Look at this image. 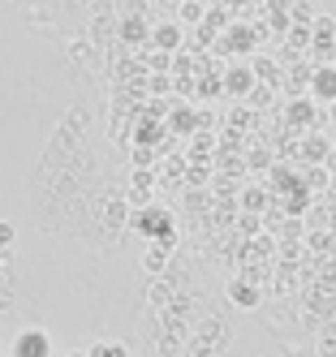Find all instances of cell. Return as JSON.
I'll return each instance as SVG.
<instances>
[{"label": "cell", "mask_w": 336, "mask_h": 357, "mask_svg": "<svg viewBox=\"0 0 336 357\" xmlns=\"http://www.w3.org/2000/svg\"><path fill=\"white\" fill-rule=\"evenodd\" d=\"M220 82H224V95H238V99H246V95H254V69L250 65H228L224 73H220Z\"/></svg>", "instance_id": "6da1fadb"}, {"label": "cell", "mask_w": 336, "mask_h": 357, "mask_svg": "<svg viewBox=\"0 0 336 357\" xmlns=\"http://www.w3.org/2000/svg\"><path fill=\"white\" fill-rule=\"evenodd\" d=\"M13 357H52V344H48V331H22L17 344H13Z\"/></svg>", "instance_id": "7a4b0ae2"}, {"label": "cell", "mask_w": 336, "mask_h": 357, "mask_svg": "<svg viewBox=\"0 0 336 357\" xmlns=\"http://www.w3.org/2000/svg\"><path fill=\"white\" fill-rule=\"evenodd\" d=\"M147 47H155V52H164V56L181 52V26H177V22H164V26H155Z\"/></svg>", "instance_id": "3957f363"}, {"label": "cell", "mask_w": 336, "mask_h": 357, "mask_svg": "<svg viewBox=\"0 0 336 357\" xmlns=\"http://www.w3.org/2000/svg\"><path fill=\"white\" fill-rule=\"evenodd\" d=\"M310 99H323L328 108L336 104V69H315V78H310Z\"/></svg>", "instance_id": "277c9868"}, {"label": "cell", "mask_w": 336, "mask_h": 357, "mask_svg": "<svg viewBox=\"0 0 336 357\" xmlns=\"http://www.w3.org/2000/svg\"><path fill=\"white\" fill-rule=\"evenodd\" d=\"M228 301H233V305H242V310H254V305L263 301V289L246 284V280H233V284H228Z\"/></svg>", "instance_id": "5b68a950"}, {"label": "cell", "mask_w": 336, "mask_h": 357, "mask_svg": "<svg viewBox=\"0 0 336 357\" xmlns=\"http://www.w3.org/2000/svg\"><path fill=\"white\" fill-rule=\"evenodd\" d=\"M250 69H254V82H258V86H272V91H276V86H280V78H284L280 61H268V56H258Z\"/></svg>", "instance_id": "8992f818"}, {"label": "cell", "mask_w": 336, "mask_h": 357, "mask_svg": "<svg viewBox=\"0 0 336 357\" xmlns=\"http://www.w3.org/2000/svg\"><path fill=\"white\" fill-rule=\"evenodd\" d=\"M121 43L125 47H147L151 43V35H147V26L138 17H121Z\"/></svg>", "instance_id": "52a82bcc"}, {"label": "cell", "mask_w": 336, "mask_h": 357, "mask_svg": "<svg viewBox=\"0 0 336 357\" xmlns=\"http://www.w3.org/2000/svg\"><path fill=\"white\" fill-rule=\"evenodd\" d=\"M280 39H284V52H293V56H306V52H310V43H315L306 26H289Z\"/></svg>", "instance_id": "ba28073f"}, {"label": "cell", "mask_w": 336, "mask_h": 357, "mask_svg": "<svg viewBox=\"0 0 336 357\" xmlns=\"http://www.w3.org/2000/svg\"><path fill=\"white\" fill-rule=\"evenodd\" d=\"M250 47H254V35L246 26H233L224 35V43H220V52H250Z\"/></svg>", "instance_id": "9c48e42d"}, {"label": "cell", "mask_w": 336, "mask_h": 357, "mask_svg": "<svg viewBox=\"0 0 336 357\" xmlns=\"http://www.w3.org/2000/svg\"><path fill=\"white\" fill-rule=\"evenodd\" d=\"M310 39H315V43H332L336 39V17L332 13H315V22H310Z\"/></svg>", "instance_id": "30bf717a"}, {"label": "cell", "mask_w": 336, "mask_h": 357, "mask_svg": "<svg viewBox=\"0 0 336 357\" xmlns=\"http://www.w3.org/2000/svg\"><path fill=\"white\" fill-rule=\"evenodd\" d=\"M155 160H160V151L147 146V142H138L134 151H129V164H134V172H151V168H155Z\"/></svg>", "instance_id": "8fae6325"}, {"label": "cell", "mask_w": 336, "mask_h": 357, "mask_svg": "<svg viewBox=\"0 0 336 357\" xmlns=\"http://www.w3.org/2000/svg\"><path fill=\"white\" fill-rule=\"evenodd\" d=\"M168 250H173V245H160V241H155V245L143 254V267H147L151 275H160V271L168 267Z\"/></svg>", "instance_id": "7c38bea8"}, {"label": "cell", "mask_w": 336, "mask_h": 357, "mask_svg": "<svg viewBox=\"0 0 336 357\" xmlns=\"http://www.w3.org/2000/svg\"><path fill=\"white\" fill-rule=\"evenodd\" d=\"M310 116H315V99H293V104H289V125H293V130H302V121L310 125Z\"/></svg>", "instance_id": "4fadbf2b"}, {"label": "cell", "mask_w": 336, "mask_h": 357, "mask_svg": "<svg viewBox=\"0 0 336 357\" xmlns=\"http://www.w3.org/2000/svg\"><path fill=\"white\" fill-rule=\"evenodd\" d=\"M177 17L186 22V26H203L207 5H198V0H181V5H177Z\"/></svg>", "instance_id": "5bb4252c"}, {"label": "cell", "mask_w": 336, "mask_h": 357, "mask_svg": "<svg viewBox=\"0 0 336 357\" xmlns=\"http://www.w3.org/2000/svg\"><path fill=\"white\" fill-rule=\"evenodd\" d=\"M328 185H332V172H328V168H319V164L306 168V190H310V194H323Z\"/></svg>", "instance_id": "9a60e30c"}, {"label": "cell", "mask_w": 336, "mask_h": 357, "mask_svg": "<svg viewBox=\"0 0 336 357\" xmlns=\"http://www.w3.org/2000/svg\"><path fill=\"white\" fill-rule=\"evenodd\" d=\"M268 26L276 31V35H284V31H289V5H268Z\"/></svg>", "instance_id": "2e32d148"}, {"label": "cell", "mask_w": 336, "mask_h": 357, "mask_svg": "<svg viewBox=\"0 0 336 357\" xmlns=\"http://www.w3.org/2000/svg\"><path fill=\"white\" fill-rule=\"evenodd\" d=\"M315 22V5H289V26H306Z\"/></svg>", "instance_id": "e0dca14e"}, {"label": "cell", "mask_w": 336, "mask_h": 357, "mask_svg": "<svg viewBox=\"0 0 336 357\" xmlns=\"http://www.w3.org/2000/svg\"><path fill=\"white\" fill-rule=\"evenodd\" d=\"M302 146H306V160H310V168H315L319 160H328V155H332V151H328V142H323V138H306Z\"/></svg>", "instance_id": "ac0fdd59"}, {"label": "cell", "mask_w": 336, "mask_h": 357, "mask_svg": "<svg viewBox=\"0 0 336 357\" xmlns=\"http://www.w3.org/2000/svg\"><path fill=\"white\" fill-rule=\"evenodd\" d=\"M87 357H129V349H125V344H117V340H108V344H91V349H87Z\"/></svg>", "instance_id": "d6986e66"}, {"label": "cell", "mask_w": 336, "mask_h": 357, "mask_svg": "<svg viewBox=\"0 0 336 357\" xmlns=\"http://www.w3.org/2000/svg\"><path fill=\"white\" fill-rule=\"evenodd\" d=\"M147 91H151L155 99H160L164 91H173V73H168V78H164V73H151V82H147Z\"/></svg>", "instance_id": "ffe728a7"}, {"label": "cell", "mask_w": 336, "mask_h": 357, "mask_svg": "<svg viewBox=\"0 0 336 357\" xmlns=\"http://www.w3.org/2000/svg\"><path fill=\"white\" fill-rule=\"evenodd\" d=\"M315 349H319V357H336V327H328V331H323Z\"/></svg>", "instance_id": "44dd1931"}, {"label": "cell", "mask_w": 336, "mask_h": 357, "mask_svg": "<svg viewBox=\"0 0 336 357\" xmlns=\"http://www.w3.org/2000/svg\"><path fill=\"white\" fill-rule=\"evenodd\" d=\"M65 52H69L73 61H91V43H87V39H69Z\"/></svg>", "instance_id": "7402d4cb"}, {"label": "cell", "mask_w": 336, "mask_h": 357, "mask_svg": "<svg viewBox=\"0 0 336 357\" xmlns=\"http://www.w3.org/2000/svg\"><path fill=\"white\" fill-rule=\"evenodd\" d=\"M198 95L220 99V95H224V82H220V78H203V82H198Z\"/></svg>", "instance_id": "603a6c76"}, {"label": "cell", "mask_w": 336, "mask_h": 357, "mask_svg": "<svg viewBox=\"0 0 336 357\" xmlns=\"http://www.w3.org/2000/svg\"><path fill=\"white\" fill-rule=\"evenodd\" d=\"M129 207H134V211H147V207H151V190H134V185H129Z\"/></svg>", "instance_id": "cb8c5ba5"}, {"label": "cell", "mask_w": 336, "mask_h": 357, "mask_svg": "<svg viewBox=\"0 0 336 357\" xmlns=\"http://www.w3.org/2000/svg\"><path fill=\"white\" fill-rule=\"evenodd\" d=\"M13 237H17V228H13L9 220H0V254H9V245H13Z\"/></svg>", "instance_id": "d4e9b609"}, {"label": "cell", "mask_w": 336, "mask_h": 357, "mask_svg": "<svg viewBox=\"0 0 336 357\" xmlns=\"http://www.w3.org/2000/svg\"><path fill=\"white\" fill-rule=\"evenodd\" d=\"M125 215H129V211H125V202H117V198H112V202H108V224H117V228H121V224H125Z\"/></svg>", "instance_id": "484cf974"}, {"label": "cell", "mask_w": 336, "mask_h": 357, "mask_svg": "<svg viewBox=\"0 0 336 357\" xmlns=\"http://www.w3.org/2000/svg\"><path fill=\"white\" fill-rule=\"evenodd\" d=\"M242 233L246 237H258V233H263V220H258V215H242Z\"/></svg>", "instance_id": "4316f807"}, {"label": "cell", "mask_w": 336, "mask_h": 357, "mask_svg": "<svg viewBox=\"0 0 336 357\" xmlns=\"http://www.w3.org/2000/svg\"><path fill=\"white\" fill-rule=\"evenodd\" d=\"M280 233H284V237H298V233H302V220H284Z\"/></svg>", "instance_id": "83f0119b"}, {"label": "cell", "mask_w": 336, "mask_h": 357, "mask_svg": "<svg viewBox=\"0 0 336 357\" xmlns=\"http://www.w3.org/2000/svg\"><path fill=\"white\" fill-rule=\"evenodd\" d=\"M272 155H268V151H250V168H263Z\"/></svg>", "instance_id": "f1b7e54d"}, {"label": "cell", "mask_w": 336, "mask_h": 357, "mask_svg": "<svg viewBox=\"0 0 336 357\" xmlns=\"http://www.w3.org/2000/svg\"><path fill=\"white\" fill-rule=\"evenodd\" d=\"M65 357H87V349H73V353H65Z\"/></svg>", "instance_id": "f546056e"}, {"label": "cell", "mask_w": 336, "mask_h": 357, "mask_svg": "<svg viewBox=\"0 0 336 357\" xmlns=\"http://www.w3.org/2000/svg\"><path fill=\"white\" fill-rule=\"evenodd\" d=\"M328 121H336V104H332V108H328Z\"/></svg>", "instance_id": "4dcf8cb0"}, {"label": "cell", "mask_w": 336, "mask_h": 357, "mask_svg": "<svg viewBox=\"0 0 336 357\" xmlns=\"http://www.w3.org/2000/svg\"><path fill=\"white\" fill-rule=\"evenodd\" d=\"M0 275H5V254H0Z\"/></svg>", "instance_id": "1f68e13d"}]
</instances>
